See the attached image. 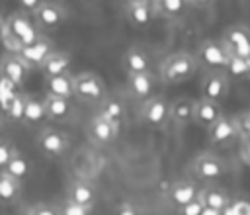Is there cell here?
I'll return each instance as SVG.
<instances>
[{
  "instance_id": "cell-1",
  "label": "cell",
  "mask_w": 250,
  "mask_h": 215,
  "mask_svg": "<svg viewBox=\"0 0 250 215\" xmlns=\"http://www.w3.org/2000/svg\"><path fill=\"white\" fill-rule=\"evenodd\" d=\"M41 33L43 31L37 27L35 20L25 10L23 12H14L4 20L2 43L8 51H20L21 47L35 41Z\"/></svg>"
},
{
  "instance_id": "cell-2",
  "label": "cell",
  "mask_w": 250,
  "mask_h": 215,
  "mask_svg": "<svg viewBox=\"0 0 250 215\" xmlns=\"http://www.w3.org/2000/svg\"><path fill=\"white\" fill-rule=\"evenodd\" d=\"M199 64L195 55L188 51H178L166 57L160 64V80L164 84H182L195 76Z\"/></svg>"
},
{
  "instance_id": "cell-3",
  "label": "cell",
  "mask_w": 250,
  "mask_h": 215,
  "mask_svg": "<svg viewBox=\"0 0 250 215\" xmlns=\"http://www.w3.org/2000/svg\"><path fill=\"white\" fill-rule=\"evenodd\" d=\"M191 174L195 180L201 182H215L219 178H223L229 172V164L225 158L213 154V152H201L191 160L189 166Z\"/></svg>"
},
{
  "instance_id": "cell-4",
  "label": "cell",
  "mask_w": 250,
  "mask_h": 215,
  "mask_svg": "<svg viewBox=\"0 0 250 215\" xmlns=\"http://www.w3.org/2000/svg\"><path fill=\"white\" fill-rule=\"evenodd\" d=\"M197 64L205 70H225V64L229 61V51L223 45L221 39H205L199 43L195 51Z\"/></svg>"
},
{
  "instance_id": "cell-5",
  "label": "cell",
  "mask_w": 250,
  "mask_h": 215,
  "mask_svg": "<svg viewBox=\"0 0 250 215\" xmlns=\"http://www.w3.org/2000/svg\"><path fill=\"white\" fill-rule=\"evenodd\" d=\"M141 121L152 129H162L170 121V102L162 94H152L143 102Z\"/></svg>"
},
{
  "instance_id": "cell-6",
  "label": "cell",
  "mask_w": 250,
  "mask_h": 215,
  "mask_svg": "<svg viewBox=\"0 0 250 215\" xmlns=\"http://www.w3.org/2000/svg\"><path fill=\"white\" fill-rule=\"evenodd\" d=\"M107 96L104 80L94 72H82L74 76V98L90 104H100Z\"/></svg>"
},
{
  "instance_id": "cell-7",
  "label": "cell",
  "mask_w": 250,
  "mask_h": 215,
  "mask_svg": "<svg viewBox=\"0 0 250 215\" xmlns=\"http://www.w3.org/2000/svg\"><path fill=\"white\" fill-rule=\"evenodd\" d=\"M70 145H72L70 135L59 129H53V127H43L37 135V147L49 158H59L66 154Z\"/></svg>"
},
{
  "instance_id": "cell-8",
  "label": "cell",
  "mask_w": 250,
  "mask_h": 215,
  "mask_svg": "<svg viewBox=\"0 0 250 215\" xmlns=\"http://www.w3.org/2000/svg\"><path fill=\"white\" fill-rule=\"evenodd\" d=\"M29 72H31V66L16 51H8V53L2 55V59H0V76L10 80L16 88H23V84L29 78Z\"/></svg>"
},
{
  "instance_id": "cell-9",
  "label": "cell",
  "mask_w": 250,
  "mask_h": 215,
  "mask_svg": "<svg viewBox=\"0 0 250 215\" xmlns=\"http://www.w3.org/2000/svg\"><path fill=\"white\" fill-rule=\"evenodd\" d=\"M240 137L236 117L221 115L213 125L207 127V139L213 147H230Z\"/></svg>"
},
{
  "instance_id": "cell-10",
  "label": "cell",
  "mask_w": 250,
  "mask_h": 215,
  "mask_svg": "<svg viewBox=\"0 0 250 215\" xmlns=\"http://www.w3.org/2000/svg\"><path fill=\"white\" fill-rule=\"evenodd\" d=\"M221 41H223V45L227 47L229 53L250 59V27H246L242 23L229 25L223 31Z\"/></svg>"
},
{
  "instance_id": "cell-11",
  "label": "cell",
  "mask_w": 250,
  "mask_h": 215,
  "mask_svg": "<svg viewBox=\"0 0 250 215\" xmlns=\"http://www.w3.org/2000/svg\"><path fill=\"white\" fill-rule=\"evenodd\" d=\"M31 14H33V20L41 31H53V29L61 27L66 20V10L61 4L51 2V0H45Z\"/></svg>"
},
{
  "instance_id": "cell-12",
  "label": "cell",
  "mask_w": 250,
  "mask_h": 215,
  "mask_svg": "<svg viewBox=\"0 0 250 215\" xmlns=\"http://www.w3.org/2000/svg\"><path fill=\"white\" fill-rule=\"evenodd\" d=\"M230 92V78L225 70H207L201 80V98L221 102Z\"/></svg>"
},
{
  "instance_id": "cell-13",
  "label": "cell",
  "mask_w": 250,
  "mask_h": 215,
  "mask_svg": "<svg viewBox=\"0 0 250 215\" xmlns=\"http://www.w3.org/2000/svg\"><path fill=\"white\" fill-rule=\"evenodd\" d=\"M55 49V45H53V41L47 37V35H39L35 41H31L29 45H25V47H21L20 51H16L29 66H31V70L33 68H41V64H43V61L47 59V55L51 53Z\"/></svg>"
},
{
  "instance_id": "cell-14",
  "label": "cell",
  "mask_w": 250,
  "mask_h": 215,
  "mask_svg": "<svg viewBox=\"0 0 250 215\" xmlns=\"http://www.w3.org/2000/svg\"><path fill=\"white\" fill-rule=\"evenodd\" d=\"M125 18L129 20L131 25L135 27H148L154 18H156V12H154V4L152 0H137V2H125Z\"/></svg>"
},
{
  "instance_id": "cell-15",
  "label": "cell",
  "mask_w": 250,
  "mask_h": 215,
  "mask_svg": "<svg viewBox=\"0 0 250 215\" xmlns=\"http://www.w3.org/2000/svg\"><path fill=\"white\" fill-rule=\"evenodd\" d=\"M88 131H90V137H92V141L96 145L105 147V145H109V143L115 141V137L119 133V125H115L113 121H109V119H105L104 115L98 113V115H94L90 119Z\"/></svg>"
},
{
  "instance_id": "cell-16",
  "label": "cell",
  "mask_w": 250,
  "mask_h": 215,
  "mask_svg": "<svg viewBox=\"0 0 250 215\" xmlns=\"http://www.w3.org/2000/svg\"><path fill=\"white\" fill-rule=\"evenodd\" d=\"M199 194V186L195 184V180H189V178H182V180H176L168 186L166 190V197L168 201L178 209L182 207L184 203H188L189 199L197 197Z\"/></svg>"
},
{
  "instance_id": "cell-17",
  "label": "cell",
  "mask_w": 250,
  "mask_h": 215,
  "mask_svg": "<svg viewBox=\"0 0 250 215\" xmlns=\"http://www.w3.org/2000/svg\"><path fill=\"white\" fill-rule=\"evenodd\" d=\"M45 109H47V119L57 123H66L74 117V106L70 98L45 94Z\"/></svg>"
},
{
  "instance_id": "cell-18",
  "label": "cell",
  "mask_w": 250,
  "mask_h": 215,
  "mask_svg": "<svg viewBox=\"0 0 250 215\" xmlns=\"http://www.w3.org/2000/svg\"><path fill=\"white\" fill-rule=\"evenodd\" d=\"M154 76L152 72H127V90L135 100L145 102L154 94Z\"/></svg>"
},
{
  "instance_id": "cell-19",
  "label": "cell",
  "mask_w": 250,
  "mask_h": 215,
  "mask_svg": "<svg viewBox=\"0 0 250 215\" xmlns=\"http://www.w3.org/2000/svg\"><path fill=\"white\" fill-rule=\"evenodd\" d=\"M221 115H223L221 102L207 100V98L195 100V108H193V123H195V125L207 129V127L213 125Z\"/></svg>"
},
{
  "instance_id": "cell-20",
  "label": "cell",
  "mask_w": 250,
  "mask_h": 215,
  "mask_svg": "<svg viewBox=\"0 0 250 215\" xmlns=\"http://www.w3.org/2000/svg\"><path fill=\"white\" fill-rule=\"evenodd\" d=\"M199 197H201V201L207 209H213L217 215H223V211H225V207H227V203L230 201L232 195L221 186L207 184V186L199 188Z\"/></svg>"
},
{
  "instance_id": "cell-21",
  "label": "cell",
  "mask_w": 250,
  "mask_h": 215,
  "mask_svg": "<svg viewBox=\"0 0 250 215\" xmlns=\"http://www.w3.org/2000/svg\"><path fill=\"white\" fill-rule=\"evenodd\" d=\"M193 108H195V100L188 98V96H180L176 100L170 102V121L178 127H186L189 123H193Z\"/></svg>"
},
{
  "instance_id": "cell-22",
  "label": "cell",
  "mask_w": 250,
  "mask_h": 215,
  "mask_svg": "<svg viewBox=\"0 0 250 215\" xmlns=\"http://www.w3.org/2000/svg\"><path fill=\"white\" fill-rule=\"evenodd\" d=\"M96 197H98L96 188L90 182H86V180H72L68 184V188H66V199H70L74 203L94 207Z\"/></svg>"
},
{
  "instance_id": "cell-23",
  "label": "cell",
  "mask_w": 250,
  "mask_h": 215,
  "mask_svg": "<svg viewBox=\"0 0 250 215\" xmlns=\"http://www.w3.org/2000/svg\"><path fill=\"white\" fill-rule=\"evenodd\" d=\"M70 64H72V57H70L68 51H57V49H53L47 55V59L43 61L41 72H43V76L62 74V72H68L70 70Z\"/></svg>"
},
{
  "instance_id": "cell-24",
  "label": "cell",
  "mask_w": 250,
  "mask_h": 215,
  "mask_svg": "<svg viewBox=\"0 0 250 215\" xmlns=\"http://www.w3.org/2000/svg\"><path fill=\"white\" fill-rule=\"evenodd\" d=\"M45 94L74 98V76H70V72L45 76Z\"/></svg>"
},
{
  "instance_id": "cell-25",
  "label": "cell",
  "mask_w": 250,
  "mask_h": 215,
  "mask_svg": "<svg viewBox=\"0 0 250 215\" xmlns=\"http://www.w3.org/2000/svg\"><path fill=\"white\" fill-rule=\"evenodd\" d=\"M21 180L0 168V203L2 205H12L20 199L21 195Z\"/></svg>"
},
{
  "instance_id": "cell-26",
  "label": "cell",
  "mask_w": 250,
  "mask_h": 215,
  "mask_svg": "<svg viewBox=\"0 0 250 215\" xmlns=\"http://www.w3.org/2000/svg\"><path fill=\"white\" fill-rule=\"evenodd\" d=\"M123 66L127 72H150V57L141 47H129L123 55Z\"/></svg>"
},
{
  "instance_id": "cell-27",
  "label": "cell",
  "mask_w": 250,
  "mask_h": 215,
  "mask_svg": "<svg viewBox=\"0 0 250 215\" xmlns=\"http://www.w3.org/2000/svg\"><path fill=\"white\" fill-rule=\"evenodd\" d=\"M152 4H154L156 16L166 20H180L191 8L189 0H152Z\"/></svg>"
},
{
  "instance_id": "cell-28",
  "label": "cell",
  "mask_w": 250,
  "mask_h": 215,
  "mask_svg": "<svg viewBox=\"0 0 250 215\" xmlns=\"http://www.w3.org/2000/svg\"><path fill=\"white\" fill-rule=\"evenodd\" d=\"M43 119H47V109H45V96H29L25 94V106H23V117L21 121L25 125H37Z\"/></svg>"
},
{
  "instance_id": "cell-29",
  "label": "cell",
  "mask_w": 250,
  "mask_h": 215,
  "mask_svg": "<svg viewBox=\"0 0 250 215\" xmlns=\"http://www.w3.org/2000/svg\"><path fill=\"white\" fill-rule=\"evenodd\" d=\"M100 106V115H104L105 119H109V121H113L115 125H121V121H123V117H125V106H123V102L119 100V98H104V102H100L98 104Z\"/></svg>"
},
{
  "instance_id": "cell-30",
  "label": "cell",
  "mask_w": 250,
  "mask_h": 215,
  "mask_svg": "<svg viewBox=\"0 0 250 215\" xmlns=\"http://www.w3.org/2000/svg\"><path fill=\"white\" fill-rule=\"evenodd\" d=\"M4 170L6 172H10L12 176H16L18 180H25L27 176H29V172H31V166H29V160L18 150L10 160H8V164L4 166Z\"/></svg>"
},
{
  "instance_id": "cell-31",
  "label": "cell",
  "mask_w": 250,
  "mask_h": 215,
  "mask_svg": "<svg viewBox=\"0 0 250 215\" xmlns=\"http://www.w3.org/2000/svg\"><path fill=\"white\" fill-rule=\"evenodd\" d=\"M225 72L229 78H246L248 76V59L229 53V61L225 64Z\"/></svg>"
},
{
  "instance_id": "cell-32",
  "label": "cell",
  "mask_w": 250,
  "mask_h": 215,
  "mask_svg": "<svg viewBox=\"0 0 250 215\" xmlns=\"http://www.w3.org/2000/svg\"><path fill=\"white\" fill-rule=\"evenodd\" d=\"M23 106H25V94L21 90H18L14 94V98L8 102V106L2 109V113L8 115L12 121H21V117H23Z\"/></svg>"
},
{
  "instance_id": "cell-33",
  "label": "cell",
  "mask_w": 250,
  "mask_h": 215,
  "mask_svg": "<svg viewBox=\"0 0 250 215\" xmlns=\"http://www.w3.org/2000/svg\"><path fill=\"white\" fill-rule=\"evenodd\" d=\"M223 215H250V201L244 197H230Z\"/></svg>"
},
{
  "instance_id": "cell-34",
  "label": "cell",
  "mask_w": 250,
  "mask_h": 215,
  "mask_svg": "<svg viewBox=\"0 0 250 215\" xmlns=\"http://www.w3.org/2000/svg\"><path fill=\"white\" fill-rule=\"evenodd\" d=\"M92 211H94V207L80 205V203H74L70 199H66L62 205H59V213L61 215H90Z\"/></svg>"
},
{
  "instance_id": "cell-35",
  "label": "cell",
  "mask_w": 250,
  "mask_h": 215,
  "mask_svg": "<svg viewBox=\"0 0 250 215\" xmlns=\"http://www.w3.org/2000/svg\"><path fill=\"white\" fill-rule=\"evenodd\" d=\"M18 90H21V88H16L10 80H6L4 76H0V108H2V109L8 106V102L14 98V94H16Z\"/></svg>"
},
{
  "instance_id": "cell-36",
  "label": "cell",
  "mask_w": 250,
  "mask_h": 215,
  "mask_svg": "<svg viewBox=\"0 0 250 215\" xmlns=\"http://www.w3.org/2000/svg\"><path fill=\"white\" fill-rule=\"evenodd\" d=\"M203 201H201V197H199V194H197V197H193V199H189L188 203H184L182 207H178V213L180 215H201L203 213Z\"/></svg>"
},
{
  "instance_id": "cell-37",
  "label": "cell",
  "mask_w": 250,
  "mask_h": 215,
  "mask_svg": "<svg viewBox=\"0 0 250 215\" xmlns=\"http://www.w3.org/2000/svg\"><path fill=\"white\" fill-rule=\"evenodd\" d=\"M21 213H27V215H57L59 207L51 205V203H33L29 207H25Z\"/></svg>"
},
{
  "instance_id": "cell-38",
  "label": "cell",
  "mask_w": 250,
  "mask_h": 215,
  "mask_svg": "<svg viewBox=\"0 0 250 215\" xmlns=\"http://www.w3.org/2000/svg\"><path fill=\"white\" fill-rule=\"evenodd\" d=\"M16 152H18V149H16L10 141H6V139L0 137V168H4V166L8 164V160H10Z\"/></svg>"
},
{
  "instance_id": "cell-39",
  "label": "cell",
  "mask_w": 250,
  "mask_h": 215,
  "mask_svg": "<svg viewBox=\"0 0 250 215\" xmlns=\"http://www.w3.org/2000/svg\"><path fill=\"white\" fill-rule=\"evenodd\" d=\"M236 123H238L240 137H244V139L250 141V111H246V113H242L240 117H236Z\"/></svg>"
},
{
  "instance_id": "cell-40",
  "label": "cell",
  "mask_w": 250,
  "mask_h": 215,
  "mask_svg": "<svg viewBox=\"0 0 250 215\" xmlns=\"http://www.w3.org/2000/svg\"><path fill=\"white\" fill-rule=\"evenodd\" d=\"M115 213H119V215H137V213H141L139 211V207L137 205H133L131 201H123V203H119L117 207H115Z\"/></svg>"
},
{
  "instance_id": "cell-41",
  "label": "cell",
  "mask_w": 250,
  "mask_h": 215,
  "mask_svg": "<svg viewBox=\"0 0 250 215\" xmlns=\"http://www.w3.org/2000/svg\"><path fill=\"white\" fill-rule=\"evenodd\" d=\"M20 6H21V10H25V12H33L37 6H41L45 0H16Z\"/></svg>"
},
{
  "instance_id": "cell-42",
  "label": "cell",
  "mask_w": 250,
  "mask_h": 215,
  "mask_svg": "<svg viewBox=\"0 0 250 215\" xmlns=\"http://www.w3.org/2000/svg\"><path fill=\"white\" fill-rule=\"evenodd\" d=\"M217 0H189L191 8H211Z\"/></svg>"
},
{
  "instance_id": "cell-43",
  "label": "cell",
  "mask_w": 250,
  "mask_h": 215,
  "mask_svg": "<svg viewBox=\"0 0 250 215\" xmlns=\"http://www.w3.org/2000/svg\"><path fill=\"white\" fill-rule=\"evenodd\" d=\"M2 29H4V18L0 16V41H2Z\"/></svg>"
},
{
  "instance_id": "cell-44",
  "label": "cell",
  "mask_w": 250,
  "mask_h": 215,
  "mask_svg": "<svg viewBox=\"0 0 250 215\" xmlns=\"http://www.w3.org/2000/svg\"><path fill=\"white\" fill-rule=\"evenodd\" d=\"M248 80H250V59H248V76H246Z\"/></svg>"
},
{
  "instance_id": "cell-45",
  "label": "cell",
  "mask_w": 250,
  "mask_h": 215,
  "mask_svg": "<svg viewBox=\"0 0 250 215\" xmlns=\"http://www.w3.org/2000/svg\"><path fill=\"white\" fill-rule=\"evenodd\" d=\"M2 127H4V121H2V117H0V133H2Z\"/></svg>"
},
{
  "instance_id": "cell-46",
  "label": "cell",
  "mask_w": 250,
  "mask_h": 215,
  "mask_svg": "<svg viewBox=\"0 0 250 215\" xmlns=\"http://www.w3.org/2000/svg\"><path fill=\"white\" fill-rule=\"evenodd\" d=\"M125 2H137V0H125Z\"/></svg>"
}]
</instances>
